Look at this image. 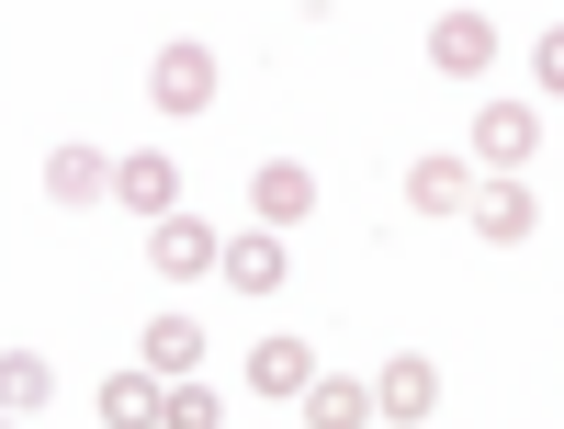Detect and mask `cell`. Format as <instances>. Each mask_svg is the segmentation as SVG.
I'll return each mask as SVG.
<instances>
[{
    "label": "cell",
    "mask_w": 564,
    "mask_h": 429,
    "mask_svg": "<svg viewBox=\"0 0 564 429\" xmlns=\"http://www.w3.org/2000/svg\"><path fill=\"white\" fill-rule=\"evenodd\" d=\"M294 407H305V429H361L372 418V385H361V373H316Z\"/></svg>",
    "instance_id": "13"
},
{
    "label": "cell",
    "mask_w": 564,
    "mask_h": 429,
    "mask_svg": "<svg viewBox=\"0 0 564 429\" xmlns=\"http://www.w3.org/2000/svg\"><path fill=\"white\" fill-rule=\"evenodd\" d=\"M45 385H57V373H45L34 351H0V418H34V407H45Z\"/></svg>",
    "instance_id": "16"
},
{
    "label": "cell",
    "mask_w": 564,
    "mask_h": 429,
    "mask_svg": "<svg viewBox=\"0 0 564 429\" xmlns=\"http://www.w3.org/2000/svg\"><path fill=\"white\" fill-rule=\"evenodd\" d=\"M148 103H159V114H204V103H215V57H204L193 34H181V45H159V68H148Z\"/></svg>",
    "instance_id": "6"
},
{
    "label": "cell",
    "mask_w": 564,
    "mask_h": 429,
    "mask_svg": "<svg viewBox=\"0 0 564 429\" xmlns=\"http://www.w3.org/2000/svg\"><path fill=\"white\" fill-rule=\"evenodd\" d=\"M463 159H486L497 181H520V170L542 159V114H531V103H486V114H475V148H463Z\"/></svg>",
    "instance_id": "1"
},
{
    "label": "cell",
    "mask_w": 564,
    "mask_h": 429,
    "mask_svg": "<svg viewBox=\"0 0 564 429\" xmlns=\"http://www.w3.org/2000/svg\"><path fill=\"white\" fill-rule=\"evenodd\" d=\"M102 193H113L102 148H45V204H102Z\"/></svg>",
    "instance_id": "11"
},
{
    "label": "cell",
    "mask_w": 564,
    "mask_h": 429,
    "mask_svg": "<svg viewBox=\"0 0 564 429\" xmlns=\"http://www.w3.org/2000/svg\"><path fill=\"white\" fill-rule=\"evenodd\" d=\"M90 407H102V429H159V385H148V373H113Z\"/></svg>",
    "instance_id": "15"
},
{
    "label": "cell",
    "mask_w": 564,
    "mask_h": 429,
    "mask_svg": "<svg viewBox=\"0 0 564 429\" xmlns=\"http://www.w3.org/2000/svg\"><path fill=\"white\" fill-rule=\"evenodd\" d=\"M305 385H316V351H305V340H260V351H249V396H271V407H294Z\"/></svg>",
    "instance_id": "9"
},
{
    "label": "cell",
    "mask_w": 564,
    "mask_h": 429,
    "mask_svg": "<svg viewBox=\"0 0 564 429\" xmlns=\"http://www.w3.org/2000/svg\"><path fill=\"white\" fill-rule=\"evenodd\" d=\"M463 215H475V237H497V249H520V237H531V193H520V181H475Z\"/></svg>",
    "instance_id": "12"
},
{
    "label": "cell",
    "mask_w": 564,
    "mask_h": 429,
    "mask_svg": "<svg viewBox=\"0 0 564 429\" xmlns=\"http://www.w3.org/2000/svg\"><path fill=\"white\" fill-rule=\"evenodd\" d=\"M159 429H226V407H215L204 373H193V385H159Z\"/></svg>",
    "instance_id": "17"
},
{
    "label": "cell",
    "mask_w": 564,
    "mask_h": 429,
    "mask_svg": "<svg viewBox=\"0 0 564 429\" xmlns=\"http://www.w3.org/2000/svg\"><path fill=\"white\" fill-rule=\"evenodd\" d=\"M135 373H148V385H193V373H204V328L193 317H148V328H135Z\"/></svg>",
    "instance_id": "3"
},
{
    "label": "cell",
    "mask_w": 564,
    "mask_h": 429,
    "mask_svg": "<svg viewBox=\"0 0 564 429\" xmlns=\"http://www.w3.org/2000/svg\"><path fill=\"white\" fill-rule=\"evenodd\" d=\"M0 429H12V418H0Z\"/></svg>",
    "instance_id": "18"
},
{
    "label": "cell",
    "mask_w": 564,
    "mask_h": 429,
    "mask_svg": "<svg viewBox=\"0 0 564 429\" xmlns=\"http://www.w3.org/2000/svg\"><path fill=\"white\" fill-rule=\"evenodd\" d=\"M372 418H395V429H430V418H441V373L417 362V351H395L384 373H372Z\"/></svg>",
    "instance_id": "4"
},
{
    "label": "cell",
    "mask_w": 564,
    "mask_h": 429,
    "mask_svg": "<svg viewBox=\"0 0 564 429\" xmlns=\"http://www.w3.org/2000/svg\"><path fill=\"white\" fill-rule=\"evenodd\" d=\"M215 249H226V237H215L204 215H159V226H148V271H159V282H204Z\"/></svg>",
    "instance_id": "5"
},
{
    "label": "cell",
    "mask_w": 564,
    "mask_h": 429,
    "mask_svg": "<svg viewBox=\"0 0 564 429\" xmlns=\"http://www.w3.org/2000/svg\"><path fill=\"white\" fill-rule=\"evenodd\" d=\"M463 193H475V159H417L406 170V204L417 215H463Z\"/></svg>",
    "instance_id": "14"
},
{
    "label": "cell",
    "mask_w": 564,
    "mask_h": 429,
    "mask_svg": "<svg viewBox=\"0 0 564 429\" xmlns=\"http://www.w3.org/2000/svg\"><path fill=\"white\" fill-rule=\"evenodd\" d=\"M430 68H441V79L497 68V23H486V12H441V23H430Z\"/></svg>",
    "instance_id": "7"
},
{
    "label": "cell",
    "mask_w": 564,
    "mask_h": 429,
    "mask_svg": "<svg viewBox=\"0 0 564 429\" xmlns=\"http://www.w3.org/2000/svg\"><path fill=\"white\" fill-rule=\"evenodd\" d=\"M215 271L238 282V294H260V305H271V294H282V271H294V260H282V237H271V226H249V237H226V249H215Z\"/></svg>",
    "instance_id": "8"
},
{
    "label": "cell",
    "mask_w": 564,
    "mask_h": 429,
    "mask_svg": "<svg viewBox=\"0 0 564 429\" xmlns=\"http://www.w3.org/2000/svg\"><path fill=\"white\" fill-rule=\"evenodd\" d=\"M305 215H316V170H305V159H260V170H249V226L282 237V226H305Z\"/></svg>",
    "instance_id": "2"
},
{
    "label": "cell",
    "mask_w": 564,
    "mask_h": 429,
    "mask_svg": "<svg viewBox=\"0 0 564 429\" xmlns=\"http://www.w3.org/2000/svg\"><path fill=\"white\" fill-rule=\"evenodd\" d=\"M113 204H124V215H148V226L181 215V170H170V159H113Z\"/></svg>",
    "instance_id": "10"
}]
</instances>
